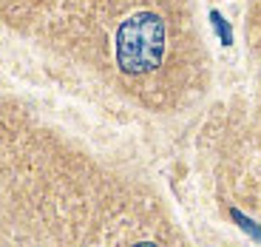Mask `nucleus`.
<instances>
[{"label":"nucleus","mask_w":261,"mask_h":247,"mask_svg":"<svg viewBox=\"0 0 261 247\" xmlns=\"http://www.w3.org/2000/svg\"><path fill=\"white\" fill-rule=\"evenodd\" d=\"M210 20H213V26L219 29V34H222V43H230V29H227V23H224L222 14L213 12V14H210Z\"/></svg>","instance_id":"nucleus-2"},{"label":"nucleus","mask_w":261,"mask_h":247,"mask_svg":"<svg viewBox=\"0 0 261 247\" xmlns=\"http://www.w3.org/2000/svg\"><path fill=\"white\" fill-rule=\"evenodd\" d=\"M165 54V23L150 12L134 14L117 32V63L125 74L156 68Z\"/></svg>","instance_id":"nucleus-1"}]
</instances>
